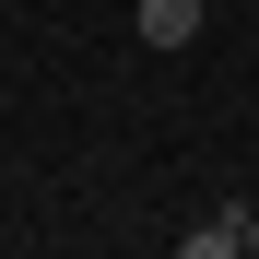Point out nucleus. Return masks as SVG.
Instances as JSON below:
<instances>
[{
	"label": "nucleus",
	"mask_w": 259,
	"mask_h": 259,
	"mask_svg": "<svg viewBox=\"0 0 259 259\" xmlns=\"http://www.w3.org/2000/svg\"><path fill=\"white\" fill-rule=\"evenodd\" d=\"M177 259H247V236H236V212H212V224H189V236H177Z\"/></svg>",
	"instance_id": "obj_2"
},
{
	"label": "nucleus",
	"mask_w": 259,
	"mask_h": 259,
	"mask_svg": "<svg viewBox=\"0 0 259 259\" xmlns=\"http://www.w3.org/2000/svg\"><path fill=\"white\" fill-rule=\"evenodd\" d=\"M130 35L177 59V48H200V0H142V24H130Z\"/></svg>",
	"instance_id": "obj_1"
},
{
	"label": "nucleus",
	"mask_w": 259,
	"mask_h": 259,
	"mask_svg": "<svg viewBox=\"0 0 259 259\" xmlns=\"http://www.w3.org/2000/svg\"><path fill=\"white\" fill-rule=\"evenodd\" d=\"M236 236H247V259H259V212H236Z\"/></svg>",
	"instance_id": "obj_3"
}]
</instances>
